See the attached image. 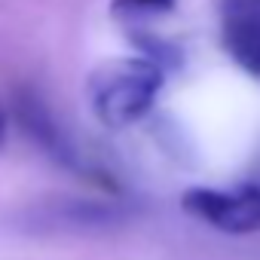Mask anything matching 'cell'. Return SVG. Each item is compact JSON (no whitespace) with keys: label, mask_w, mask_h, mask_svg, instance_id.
<instances>
[{"label":"cell","mask_w":260,"mask_h":260,"mask_svg":"<svg viewBox=\"0 0 260 260\" xmlns=\"http://www.w3.org/2000/svg\"><path fill=\"white\" fill-rule=\"evenodd\" d=\"M166 83V68L147 55L116 58L101 64L89 80V101L95 116L110 128H125L138 122Z\"/></svg>","instance_id":"obj_1"},{"label":"cell","mask_w":260,"mask_h":260,"mask_svg":"<svg viewBox=\"0 0 260 260\" xmlns=\"http://www.w3.org/2000/svg\"><path fill=\"white\" fill-rule=\"evenodd\" d=\"M184 211L223 233H257L260 230V181L239 184L233 190L193 187L181 199Z\"/></svg>","instance_id":"obj_2"},{"label":"cell","mask_w":260,"mask_h":260,"mask_svg":"<svg viewBox=\"0 0 260 260\" xmlns=\"http://www.w3.org/2000/svg\"><path fill=\"white\" fill-rule=\"evenodd\" d=\"M13 110H16V119H19V125H22V132H25L49 159H55L58 166H64V169H71V172H80V175L86 172V175H89V166L83 162L77 144L71 141V135L64 132V125L55 119L52 107H49L37 92L22 89V92L16 95V101H13Z\"/></svg>","instance_id":"obj_3"},{"label":"cell","mask_w":260,"mask_h":260,"mask_svg":"<svg viewBox=\"0 0 260 260\" xmlns=\"http://www.w3.org/2000/svg\"><path fill=\"white\" fill-rule=\"evenodd\" d=\"M220 43L242 71L260 77V0H220Z\"/></svg>","instance_id":"obj_4"},{"label":"cell","mask_w":260,"mask_h":260,"mask_svg":"<svg viewBox=\"0 0 260 260\" xmlns=\"http://www.w3.org/2000/svg\"><path fill=\"white\" fill-rule=\"evenodd\" d=\"M122 211L116 205L104 202H83V199H61V202H46L40 208L28 211V223L34 230H89V226H104L119 220Z\"/></svg>","instance_id":"obj_5"},{"label":"cell","mask_w":260,"mask_h":260,"mask_svg":"<svg viewBox=\"0 0 260 260\" xmlns=\"http://www.w3.org/2000/svg\"><path fill=\"white\" fill-rule=\"evenodd\" d=\"M178 0H113L110 10L119 19H153L175 10Z\"/></svg>","instance_id":"obj_6"},{"label":"cell","mask_w":260,"mask_h":260,"mask_svg":"<svg viewBox=\"0 0 260 260\" xmlns=\"http://www.w3.org/2000/svg\"><path fill=\"white\" fill-rule=\"evenodd\" d=\"M7 132H10V113H7L4 104H0V147L7 144Z\"/></svg>","instance_id":"obj_7"}]
</instances>
